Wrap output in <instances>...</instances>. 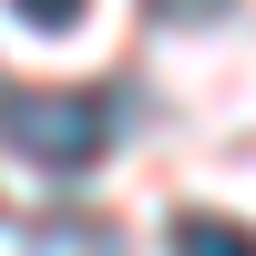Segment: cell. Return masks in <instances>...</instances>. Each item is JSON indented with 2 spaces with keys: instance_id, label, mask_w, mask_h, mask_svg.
I'll list each match as a JSON object with an SVG mask.
<instances>
[{
  "instance_id": "1",
  "label": "cell",
  "mask_w": 256,
  "mask_h": 256,
  "mask_svg": "<svg viewBox=\"0 0 256 256\" xmlns=\"http://www.w3.org/2000/svg\"><path fill=\"white\" fill-rule=\"evenodd\" d=\"M123 134V92H0V144L41 174H92Z\"/></svg>"
},
{
  "instance_id": "2",
  "label": "cell",
  "mask_w": 256,
  "mask_h": 256,
  "mask_svg": "<svg viewBox=\"0 0 256 256\" xmlns=\"http://www.w3.org/2000/svg\"><path fill=\"white\" fill-rule=\"evenodd\" d=\"M174 256H256V226H236V216H205V205H184V216H174Z\"/></svg>"
},
{
  "instance_id": "3",
  "label": "cell",
  "mask_w": 256,
  "mask_h": 256,
  "mask_svg": "<svg viewBox=\"0 0 256 256\" xmlns=\"http://www.w3.org/2000/svg\"><path fill=\"white\" fill-rule=\"evenodd\" d=\"M10 10H20V20H41V31H72L92 0H10Z\"/></svg>"
},
{
  "instance_id": "4",
  "label": "cell",
  "mask_w": 256,
  "mask_h": 256,
  "mask_svg": "<svg viewBox=\"0 0 256 256\" xmlns=\"http://www.w3.org/2000/svg\"><path fill=\"white\" fill-rule=\"evenodd\" d=\"M226 0H154V20H174V31H195V20H216Z\"/></svg>"
}]
</instances>
